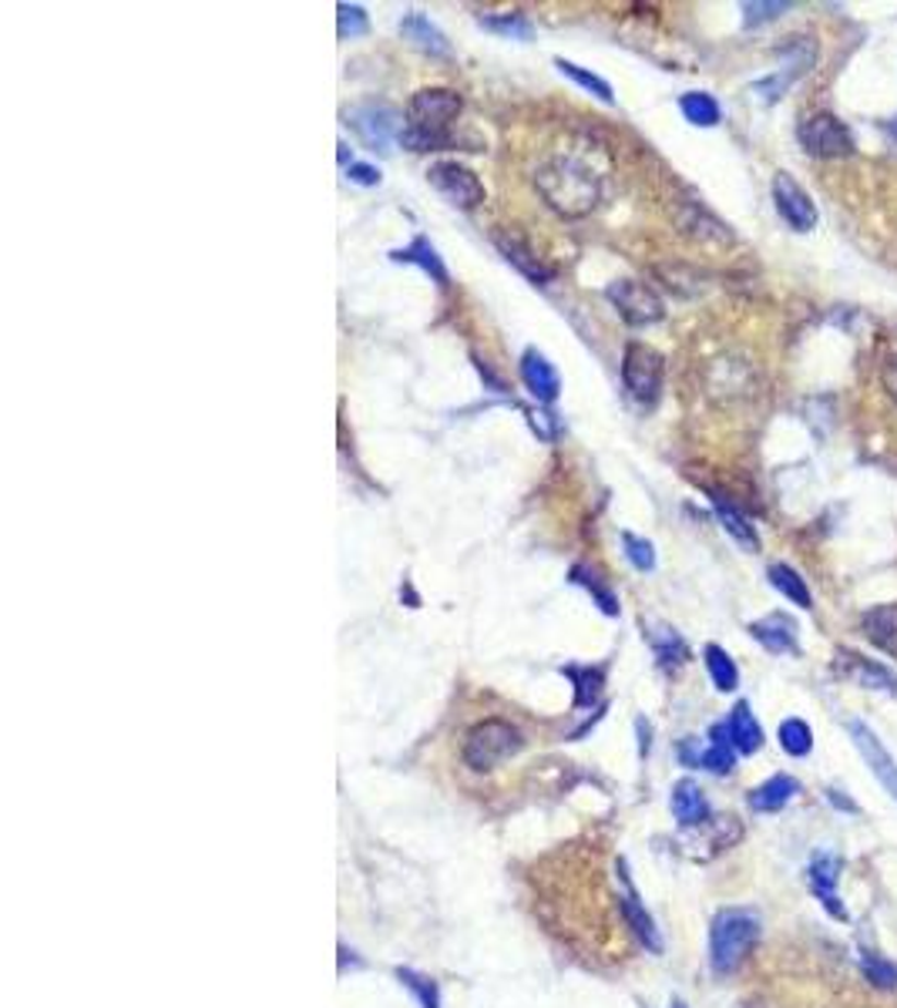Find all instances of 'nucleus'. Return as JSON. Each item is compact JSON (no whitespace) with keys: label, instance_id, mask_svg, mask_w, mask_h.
I'll use <instances>...</instances> for the list:
<instances>
[{"label":"nucleus","instance_id":"obj_1","mask_svg":"<svg viewBox=\"0 0 897 1008\" xmlns=\"http://www.w3.org/2000/svg\"><path fill=\"white\" fill-rule=\"evenodd\" d=\"M542 199L565 219H581L599 206V178L578 159H552L534 172Z\"/></svg>","mask_w":897,"mask_h":1008},{"label":"nucleus","instance_id":"obj_2","mask_svg":"<svg viewBox=\"0 0 897 1008\" xmlns=\"http://www.w3.org/2000/svg\"><path fill=\"white\" fill-rule=\"evenodd\" d=\"M759 938V914L750 907H727L712 918L709 928V961L712 972H736Z\"/></svg>","mask_w":897,"mask_h":1008},{"label":"nucleus","instance_id":"obj_3","mask_svg":"<svg viewBox=\"0 0 897 1008\" xmlns=\"http://www.w3.org/2000/svg\"><path fill=\"white\" fill-rule=\"evenodd\" d=\"M521 747H524V737L518 726L505 719H484L468 732L461 757L471 770L484 773V770H495L498 763H505L508 757L521 753Z\"/></svg>","mask_w":897,"mask_h":1008},{"label":"nucleus","instance_id":"obj_4","mask_svg":"<svg viewBox=\"0 0 897 1008\" xmlns=\"http://www.w3.org/2000/svg\"><path fill=\"white\" fill-rule=\"evenodd\" d=\"M622 384L633 400L656 403L662 390V356L646 343H629L622 356Z\"/></svg>","mask_w":897,"mask_h":1008},{"label":"nucleus","instance_id":"obj_5","mask_svg":"<svg viewBox=\"0 0 897 1008\" xmlns=\"http://www.w3.org/2000/svg\"><path fill=\"white\" fill-rule=\"evenodd\" d=\"M800 145L811 152V155H821V159H843V155H854V134L850 128L821 112V115H811L803 125H800Z\"/></svg>","mask_w":897,"mask_h":1008},{"label":"nucleus","instance_id":"obj_6","mask_svg":"<svg viewBox=\"0 0 897 1008\" xmlns=\"http://www.w3.org/2000/svg\"><path fill=\"white\" fill-rule=\"evenodd\" d=\"M605 296H609V303L622 313L625 324H633V327L659 324L662 313H665L662 300H659L646 283H639V280H615V283L605 290Z\"/></svg>","mask_w":897,"mask_h":1008},{"label":"nucleus","instance_id":"obj_7","mask_svg":"<svg viewBox=\"0 0 897 1008\" xmlns=\"http://www.w3.org/2000/svg\"><path fill=\"white\" fill-rule=\"evenodd\" d=\"M427 178H430V186L458 209H477L484 202L481 178L458 162H434L427 168Z\"/></svg>","mask_w":897,"mask_h":1008},{"label":"nucleus","instance_id":"obj_8","mask_svg":"<svg viewBox=\"0 0 897 1008\" xmlns=\"http://www.w3.org/2000/svg\"><path fill=\"white\" fill-rule=\"evenodd\" d=\"M774 202H777L780 219L790 228H796V233H811V228L817 225V206H814L811 196L803 192V186L793 175L780 172L774 178Z\"/></svg>","mask_w":897,"mask_h":1008},{"label":"nucleus","instance_id":"obj_9","mask_svg":"<svg viewBox=\"0 0 897 1008\" xmlns=\"http://www.w3.org/2000/svg\"><path fill=\"white\" fill-rule=\"evenodd\" d=\"M346 118H350L353 131L361 134V139H364L370 149H380V152H387V145H390L393 139H400V131H403L400 115H397L393 108H387V105L353 108Z\"/></svg>","mask_w":897,"mask_h":1008},{"label":"nucleus","instance_id":"obj_10","mask_svg":"<svg viewBox=\"0 0 897 1008\" xmlns=\"http://www.w3.org/2000/svg\"><path fill=\"white\" fill-rule=\"evenodd\" d=\"M850 729V740H854V747L861 750V757H864V763L871 766V773L881 781V787L897 800V763H894V757L884 750V743L874 737V729L871 726H864V723H850L847 726Z\"/></svg>","mask_w":897,"mask_h":1008},{"label":"nucleus","instance_id":"obj_11","mask_svg":"<svg viewBox=\"0 0 897 1008\" xmlns=\"http://www.w3.org/2000/svg\"><path fill=\"white\" fill-rule=\"evenodd\" d=\"M806 881H811V891L821 898V904L834 914V918H847V907L837 901V881H840V860L834 854H817L806 867Z\"/></svg>","mask_w":897,"mask_h":1008},{"label":"nucleus","instance_id":"obj_12","mask_svg":"<svg viewBox=\"0 0 897 1008\" xmlns=\"http://www.w3.org/2000/svg\"><path fill=\"white\" fill-rule=\"evenodd\" d=\"M750 635H753L756 643L764 646L767 653H777V656L796 653V622H793L790 616H783V612H774V616H767V619L753 622V625H750Z\"/></svg>","mask_w":897,"mask_h":1008},{"label":"nucleus","instance_id":"obj_13","mask_svg":"<svg viewBox=\"0 0 897 1008\" xmlns=\"http://www.w3.org/2000/svg\"><path fill=\"white\" fill-rule=\"evenodd\" d=\"M521 380L531 390V397L545 400V403H552L558 397V387H562L558 371L548 363V356H542L538 350H528L521 356Z\"/></svg>","mask_w":897,"mask_h":1008},{"label":"nucleus","instance_id":"obj_14","mask_svg":"<svg viewBox=\"0 0 897 1008\" xmlns=\"http://www.w3.org/2000/svg\"><path fill=\"white\" fill-rule=\"evenodd\" d=\"M672 813H676L683 828H703L709 820V804L696 781H680L672 787Z\"/></svg>","mask_w":897,"mask_h":1008},{"label":"nucleus","instance_id":"obj_15","mask_svg":"<svg viewBox=\"0 0 897 1008\" xmlns=\"http://www.w3.org/2000/svg\"><path fill=\"white\" fill-rule=\"evenodd\" d=\"M861 625H864V635L871 638V643L881 653L897 659V606H874V609H868Z\"/></svg>","mask_w":897,"mask_h":1008},{"label":"nucleus","instance_id":"obj_16","mask_svg":"<svg viewBox=\"0 0 897 1008\" xmlns=\"http://www.w3.org/2000/svg\"><path fill=\"white\" fill-rule=\"evenodd\" d=\"M796 794H800V784L793 781V776L780 773V776H770L767 784H759V787L750 794V807H753L756 813H777V810H783Z\"/></svg>","mask_w":897,"mask_h":1008},{"label":"nucleus","instance_id":"obj_17","mask_svg":"<svg viewBox=\"0 0 897 1008\" xmlns=\"http://www.w3.org/2000/svg\"><path fill=\"white\" fill-rule=\"evenodd\" d=\"M400 34L408 37L414 48H421V51H427V55H437V58H444V55H451V44H447V37L424 17V14H408L400 21Z\"/></svg>","mask_w":897,"mask_h":1008},{"label":"nucleus","instance_id":"obj_18","mask_svg":"<svg viewBox=\"0 0 897 1008\" xmlns=\"http://www.w3.org/2000/svg\"><path fill=\"white\" fill-rule=\"evenodd\" d=\"M727 729H730V740H733L736 753H756L759 747H764V729H759V723H756V716L750 713L746 703L733 706Z\"/></svg>","mask_w":897,"mask_h":1008},{"label":"nucleus","instance_id":"obj_19","mask_svg":"<svg viewBox=\"0 0 897 1008\" xmlns=\"http://www.w3.org/2000/svg\"><path fill=\"white\" fill-rule=\"evenodd\" d=\"M712 508H716V515H720V521H723V528L743 544V548H750V552H756L759 548V538H756V528L746 521V515L736 508V504H730L723 494H712Z\"/></svg>","mask_w":897,"mask_h":1008},{"label":"nucleus","instance_id":"obj_20","mask_svg":"<svg viewBox=\"0 0 897 1008\" xmlns=\"http://www.w3.org/2000/svg\"><path fill=\"white\" fill-rule=\"evenodd\" d=\"M393 259H397V262H414V266H421V269L427 272V277L437 280V286H447V269H444L437 249H434L424 236H417L408 249H397Z\"/></svg>","mask_w":897,"mask_h":1008},{"label":"nucleus","instance_id":"obj_21","mask_svg":"<svg viewBox=\"0 0 897 1008\" xmlns=\"http://www.w3.org/2000/svg\"><path fill=\"white\" fill-rule=\"evenodd\" d=\"M622 914H625V922L633 925V931L642 938V945H646L649 951H662V938H659V931H656V922L649 918V911L639 904V898H636L633 891L622 894Z\"/></svg>","mask_w":897,"mask_h":1008},{"label":"nucleus","instance_id":"obj_22","mask_svg":"<svg viewBox=\"0 0 897 1008\" xmlns=\"http://www.w3.org/2000/svg\"><path fill=\"white\" fill-rule=\"evenodd\" d=\"M703 659H706V669H709V676H712L716 690H720V693H733L736 685H740V672H736V663L727 656V649H720V646H706Z\"/></svg>","mask_w":897,"mask_h":1008},{"label":"nucleus","instance_id":"obj_23","mask_svg":"<svg viewBox=\"0 0 897 1008\" xmlns=\"http://www.w3.org/2000/svg\"><path fill=\"white\" fill-rule=\"evenodd\" d=\"M680 108H683L686 121H693L699 128L720 125V105H716V98L706 95V91H689V95L680 98Z\"/></svg>","mask_w":897,"mask_h":1008},{"label":"nucleus","instance_id":"obj_24","mask_svg":"<svg viewBox=\"0 0 897 1008\" xmlns=\"http://www.w3.org/2000/svg\"><path fill=\"white\" fill-rule=\"evenodd\" d=\"M770 585H774L780 595H787V599H790L793 606L811 609V588H806V582H803L790 565H770Z\"/></svg>","mask_w":897,"mask_h":1008},{"label":"nucleus","instance_id":"obj_25","mask_svg":"<svg viewBox=\"0 0 897 1008\" xmlns=\"http://www.w3.org/2000/svg\"><path fill=\"white\" fill-rule=\"evenodd\" d=\"M498 246H501V253L508 256V262H515L528 280H534V283H548L552 280V272L538 262V256H531L518 239H508V236H498Z\"/></svg>","mask_w":897,"mask_h":1008},{"label":"nucleus","instance_id":"obj_26","mask_svg":"<svg viewBox=\"0 0 897 1008\" xmlns=\"http://www.w3.org/2000/svg\"><path fill=\"white\" fill-rule=\"evenodd\" d=\"M555 68H558L565 78H571L578 87H586L589 95H595L599 102H605V105H612V102H615V95H612L609 81H602L599 74H592V71H586V68H578V65H571V61H565V58H555Z\"/></svg>","mask_w":897,"mask_h":1008},{"label":"nucleus","instance_id":"obj_27","mask_svg":"<svg viewBox=\"0 0 897 1008\" xmlns=\"http://www.w3.org/2000/svg\"><path fill=\"white\" fill-rule=\"evenodd\" d=\"M847 659H850V679L854 682H861V685H871V690H887V693H897V679L884 669V666H877V663H864V659H858V656H850V653H843Z\"/></svg>","mask_w":897,"mask_h":1008},{"label":"nucleus","instance_id":"obj_28","mask_svg":"<svg viewBox=\"0 0 897 1008\" xmlns=\"http://www.w3.org/2000/svg\"><path fill=\"white\" fill-rule=\"evenodd\" d=\"M780 747L790 753V757H806L814 750V732L803 719H783L780 723Z\"/></svg>","mask_w":897,"mask_h":1008},{"label":"nucleus","instance_id":"obj_29","mask_svg":"<svg viewBox=\"0 0 897 1008\" xmlns=\"http://www.w3.org/2000/svg\"><path fill=\"white\" fill-rule=\"evenodd\" d=\"M571 582H578V585H586L589 591H592V599L599 602V609L605 612V616H618V599L615 595L599 582V575L595 572H589L586 565H575L571 569Z\"/></svg>","mask_w":897,"mask_h":1008},{"label":"nucleus","instance_id":"obj_30","mask_svg":"<svg viewBox=\"0 0 897 1008\" xmlns=\"http://www.w3.org/2000/svg\"><path fill=\"white\" fill-rule=\"evenodd\" d=\"M652 646H656V656L662 659V666H683L686 663V643L672 629L652 632Z\"/></svg>","mask_w":897,"mask_h":1008},{"label":"nucleus","instance_id":"obj_31","mask_svg":"<svg viewBox=\"0 0 897 1008\" xmlns=\"http://www.w3.org/2000/svg\"><path fill=\"white\" fill-rule=\"evenodd\" d=\"M861 969H864V975L877 988H897V965H894V961H887V958H881L874 951H864L861 954Z\"/></svg>","mask_w":897,"mask_h":1008},{"label":"nucleus","instance_id":"obj_32","mask_svg":"<svg viewBox=\"0 0 897 1008\" xmlns=\"http://www.w3.org/2000/svg\"><path fill=\"white\" fill-rule=\"evenodd\" d=\"M571 679H578L575 706H592L602 693V669H565Z\"/></svg>","mask_w":897,"mask_h":1008},{"label":"nucleus","instance_id":"obj_33","mask_svg":"<svg viewBox=\"0 0 897 1008\" xmlns=\"http://www.w3.org/2000/svg\"><path fill=\"white\" fill-rule=\"evenodd\" d=\"M481 27L495 31L501 37H515V40H528L531 37V24L521 14H495V17H481Z\"/></svg>","mask_w":897,"mask_h":1008},{"label":"nucleus","instance_id":"obj_34","mask_svg":"<svg viewBox=\"0 0 897 1008\" xmlns=\"http://www.w3.org/2000/svg\"><path fill=\"white\" fill-rule=\"evenodd\" d=\"M622 544H625V559H629L639 572H652V569H656V548H652V541L636 538V535L625 531V535H622Z\"/></svg>","mask_w":897,"mask_h":1008},{"label":"nucleus","instance_id":"obj_35","mask_svg":"<svg viewBox=\"0 0 897 1008\" xmlns=\"http://www.w3.org/2000/svg\"><path fill=\"white\" fill-rule=\"evenodd\" d=\"M337 31H340L343 40L367 34V11L361 4H340L337 8Z\"/></svg>","mask_w":897,"mask_h":1008},{"label":"nucleus","instance_id":"obj_36","mask_svg":"<svg viewBox=\"0 0 897 1008\" xmlns=\"http://www.w3.org/2000/svg\"><path fill=\"white\" fill-rule=\"evenodd\" d=\"M397 978L421 998L424 1008H437V1005H440V1001H437V985H434L430 978H424V975H417V972H403V969L397 972Z\"/></svg>","mask_w":897,"mask_h":1008},{"label":"nucleus","instance_id":"obj_37","mask_svg":"<svg viewBox=\"0 0 897 1008\" xmlns=\"http://www.w3.org/2000/svg\"><path fill=\"white\" fill-rule=\"evenodd\" d=\"M790 4H746L743 14H746V27H756V24H767V21H777Z\"/></svg>","mask_w":897,"mask_h":1008},{"label":"nucleus","instance_id":"obj_38","mask_svg":"<svg viewBox=\"0 0 897 1008\" xmlns=\"http://www.w3.org/2000/svg\"><path fill=\"white\" fill-rule=\"evenodd\" d=\"M346 178L356 181V186H380V172L374 165H350Z\"/></svg>","mask_w":897,"mask_h":1008},{"label":"nucleus","instance_id":"obj_39","mask_svg":"<svg viewBox=\"0 0 897 1008\" xmlns=\"http://www.w3.org/2000/svg\"><path fill=\"white\" fill-rule=\"evenodd\" d=\"M881 384H884L887 397L897 403V356H890V360L884 363V371H881Z\"/></svg>","mask_w":897,"mask_h":1008},{"label":"nucleus","instance_id":"obj_40","mask_svg":"<svg viewBox=\"0 0 897 1008\" xmlns=\"http://www.w3.org/2000/svg\"><path fill=\"white\" fill-rule=\"evenodd\" d=\"M827 794H830V800H834V804H837V807H843V810H850V813H854V810H858V807H854V804H850V800H847V797H840V794H837V790H827Z\"/></svg>","mask_w":897,"mask_h":1008}]
</instances>
